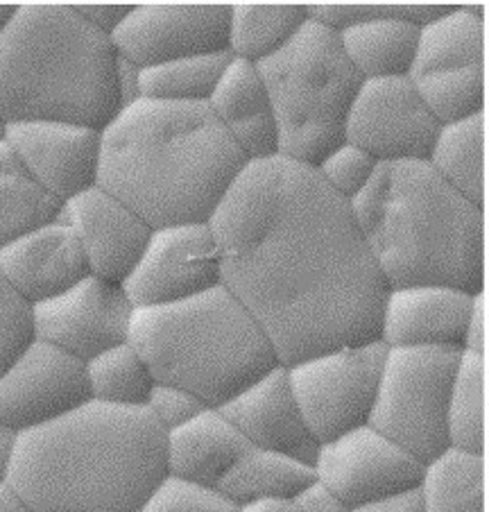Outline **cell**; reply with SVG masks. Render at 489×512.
I'll list each match as a JSON object with an SVG mask.
<instances>
[{
	"instance_id": "6da1fadb",
	"label": "cell",
	"mask_w": 489,
	"mask_h": 512,
	"mask_svg": "<svg viewBox=\"0 0 489 512\" xmlns=\"http://www.w3.org/2000/svg\"><path fill=\"white\" fill-rule=\"evenodd\" d=\"M209 225L222 286L281 365L379 340L388 284L351 204L313 166L281 155L250 161Z\"/></svg>"
},
{
	"instance_id": "7a4b0ae2",
	"label": "cell",
	"mask_w": 489,
	"mask_h": 512,
	"mask_svg": "<svg viewBox=\"0 0 489 512\" xmlns=\"http://www.w3.org/2000/svg\"><path fill=\"white\" fill-rule=\"evenodd\" d=\"M100 136L98 186L152 229L209 223L247 166L209 105L139 98Z\"/></svg>"
},
{
	"instance_id": "3957f363",
	"label": "cell",
	"mask_w": 489,
	"mask_h": 512,
	"mask_svg": "<svg viewBox=\"0 0 489 512\" xmlns=\"http://www.w3.org/2000/svg\"><path fill=\"white\" fill-rule=\"evenodd\" d=\"M166 479V431L148 408L89 399L21 433L5 483L34 512H139Z\"/></svg>"
},
{
	"instance_id": "277c9868",
	"label": "cell",
	"mask_w": 489,
	"mask_h": 512,
	"mask_svg": "<svg viewBox=\"0 0 489 512\" xmlns=\"http://www.w3.org/2000/svg\"><path fill=\"white\" fill-rule=\"evenodd\" d=\"M351 209L388 288L485 290V209L426 159L379 164Z\"/></svg>"
},
{
	"instance_id": "5b68a950",
	"label": "cell",
	"mask_w": 489,
	"mask_h": 512,
	"mask_svg": "<svg viewBox=\"0 0 489 512\" xmlns=\"http://www.w3.org/2000/svg\"><path fill=\"white\" fill-rule=\"evenodd\" d=\"M123 109L120 57L73 5H16L0 30V121L105 130Z\"/></svg>"
},
{
	"instance_id": "8992f818",
	"label": "cell",
	"mask_w": 489,
	"mask_h": 512,
	"mask_svg": "<svg viewBox=\"0 0 489 512\" xmlns=\"http://www.w3.org/2000/svg\"><path fill=\"white\" fill-rule=\"evenodd\" d=\"M130 343L154 383L188 390L209 408L279 365L259 322L222 284L175 304L134 309Z\"/></svg>"
},
{
	"instance_id": "52a82bcc",
	"label": "cell",
	"mask_w": 489,
	"mask_h": 512,
	"mask_svg": "<svg viewBox=\"0 0 489 512\" xmlns=\"http://www.w3.org/2000/svg\"><path fill=\"white\" fill-rule=\"evenodd\" d=\"M256 66L277 121L279 155L315 168L345 143L349 107L363 84L338 34L308 19L279 53Z\"/></svg>"
},
{
	"instance_id": "ba28073f",
	"label": "cell",
	"mask_w": 489,
	"mask_h": 512,
	"mask_svg": "<svg viewBox=\"0 0 489 512\" xmlns=\"http://www.w3.org/2000/svg\"><path fill=\"white\" fill-rule=\"evenodd\" d=\"M458 347H388L370 426L428 465L449 445V395Z\"/></svg>"
},
{
	"instance_id": "9c48e42d",
	"label": "cell",
	"mask_w": 489,
	"mask_h": 512,
	"mask_svg": "<svg viewBox=\"0 0 489 512\" xmlns=\"http://www.w3.org/2000/svg\"><path fill=\"white\" fill-rule=\"evenodd\" d=\"M408 80L442 125L485 112V12L453 5L424 25Z\"/></svg>"
},
{
	"instance_id": "30bf717a",
	"label": "cell",
	"mask_w": 489,
	"mask_h": 512,
	"mask_svg": "<svg viewBox=\"0 0 489 512\" xmlns=\"http://www.w3.org/2000/svg\"><path fill=\"white\" fill-rule=\"evenodd\" d=\"M385 352L381 340H370L288 365L297 406L320 445L370 422Z\"/></svg>"
},
{
	"instance_id": "8fae6325",
	"label": "cell",
	"mask_w": 489,
	"mask_h": 512,
	"mask_svg": "<svg viewBox=\"0 0 489 512\" xmlns=\"http://www.w3.org/2000/svg\"><path fill=\"white\" fill-rule=\"evenodd\" d=\"M442 123L408 78L363 80L345 121V141L376 164L422 161L431 155Z\"/></svg>"
},
{
	"instance_id": "7c38bea8",
	"label": "cell",
	"mask_w": 489,
	"mask_h": 512,
	"mask_svg": "<svg viewBox=\"0 0 489 512\" xmlns=\"http://www.w3.org/2000/svg\"><path fill=\"white\" fill-rule=\"evenodd\" d=\"M231 5H134L111 34L118 57L143 68L229 53Z\"/></svg>"
},
{
	"instance_id": "4fadbf2b",
	"label": "cell",
	"mask_w": 489,
	"mask_h": 512,
	"mask_svg": "<svg viewBox=\"0 0 489 512\" xmlns=\"http://www.w3.org/2000/svg\"><path fill=\"white\" fill-rule=\"evenodd\" d=\"M222 284V256L209 223L152 229L123 290L134 309L188 300Z\"/></svg>"
},
{
	"instance_id": "5bb4252c",
	"label": "cell",
	"mask_w": 489,
	"mask_h": 512,
	"mask_svg": "<svg viewBox=\"0 0 489 512\" xmlns=\"http://www.w3.org/2000/svg\"><path fill=\"white\" fill-rule=\"evenodd\" d=\"M424 467L413 454L370 424L322 442L313 460L315 479L349 508L417 488Z\"/></svg>"
},
{
	"instance_id": "9a60e30c",
	"label": "cell",
	"mask_w": 489,
	"mask_h": 512,
	"mask_svg": "<svg viewBox=\"0 0 489 512\" xmlns=\"http://www.w3.org/2000/svg\"><path fill=\"white\" fill-rule=\"evenodd\" d=\"M134 304L123 286L87 275L66 293L34 306L37 340L87 363L130 340Z\"/></svg>"
},
{
	"instance_id": "2e32d148",
	"label": "cell",
	"mask_w": 489,
	"mask_h": 512,
	"mask_svg": "<svg viewBox=\"0 0 489 512\" xmlns=\"http://www.w3.org/2000/svg\"><path fill=\"white\" fill-rule=\"evenodd\" d=\"M91 399L87 365L44 340H34L0 374V422L32 431Z\"/></svg>"
},
{
	"instance_id": "e0dca14e",
	"label": "cell",
	"mask_w": 489,
	"mask_h": 512,
	"mask_svg": "<svg viewBox=\"0 0 489 512\" xmlns=\"http://www.w3.org/2000/svg\"><path fill=\"white\" fill-rule=\"evenodd\" d=\"M5 143L41 189L59 202L98 186L100 130L73 123H12Z\"/></svg>"
},
{
	"instance_id": "ac0fdd59",
	"label": "cell",
	"mask_w": 489,
	"mask_h": 512,
	"mask_svg": "<svg viewBox=\"0 0 489 512\" xmlns=\"http://www.w3.org/2000/svg\"><path fill=\"white\" fill-rule=\"evenodd\" d=\"M59 220L80 241L89 275L116 286L130 279L152 236L139 213L100 186L64 202Z\"/></svg>"
},
{
	"instance_id": "d6986e66",
	"label": "cell",
	"mask_w": 489,
	"mask_h": 512,
	"mask_svg": "<svg viewBox=\"0 0 489 512\" xmlns=\"http://www.w3.org/2000/svg\"><path fill=\"white\" fill-rule=\"evenodd\" d=\"M220 411L252 447L313 465L320 442L313 438L299 411L286 365H274L261 379L222 404Z\"/></svg>"
},
{
	"instance_id": "ffe728a7",
	"label": "cell",
	"mask_w": 489,
	"mask_h": 512,
	"mask_svg": "<svg viewBox=\"0 0 489 512\" xmlns=\"http://www.w3.org/2000/svg\"><path fill=\"white\" fill-rule=\"evenodd\" d=\"M474 293L453 286L388 288L379 340L385 347H458Z\"/></svg>"
},
{
	"instance_id": "44dd1931",
	"label": "cell",
	"mask_w": 489,
	"mask_h": 512,
	"mask_svg": "<svg viewBox=\"0 0 489 512\" xmlns=\"http://www.w3.org/2000/svg\"><path fill=\"white\" fill-rule=\"evenodd\" d=\"M0 275L25 302L37 306L73 288L89 268L73 229L55 220L0 247Z\"/></svg>"
},
{
	"instance_id": "7402d4cb",
	"label": "cell",
	"mask_w": 489,
	"mask_h": 512,
	"mask_svg": "<svg viewBox=\"0 0 489 512\" xmlns=\"http://www.w3.org/2000/svg\"><path fill=\"white\" fill-rule=\"evenodd\" d=\"M207 105L247 164L279 155L277 121L259 66L231 57Z\"/></svg>"
},
{
	"instance_id": "603a6c76",
	"label": "cell",
	"mask_w": 489,
	"mask_h": 512,
	"mask_svg": "<svg viewBox=\"0 0 489 512\" xmlns=\"http://www.w3.org/2000/svg\"><path fill=\"white\" fill-rule=\"evenodd\" d=\"M250 447L220 408H204L193 420L166 433L168 476L218 490Z\"/></svg>"
},
{
	"instance_id": "cb8c5ba5",
	"label": "cell",
	"mask_w": 489,
	"mask_h": 512,
	"mask_svg": "<svg viewBox=\"0 0 489 512\" xmlns=\"http://www.w3.org/2000/svg\"><path fill=\"white\" fill-rule=\"evenodd\" d=\"M419 30L406 19H376L338 34L342 53L363 80L408 78L415 62Z\"/></svg>"
},
{
	"instance_id": "d4e9b609",
	"label": "cell",
	"mask_w": 489,
	"mask_h": 512,
	"mask_svg": "<svg viewBox=\"0 0 489 512\" xmlns=\"http://www.w3.org/2000/svg\"><path fill=\"white\" fill-rule=\"evenodd\" d=\"M313 481V465L304 460L250 447L229 469V474L218 485V492L225 494L236 506L268 499L293 501Z\"/></svg>"
},
{
	"instance_id": "484cf974",
	"label": "cell",
	"mask_w": 489,
	"mask_h": 512,
	"mask_svg": "<svg viewBox=\"0 0 489 512\" xmlns=\"http://www.w3.org/2000/svg\"><path fill=\"white\" fill-rule=\"evenodd\" d=\"M426 161L462 198L485 209V112L444 123Z\"/></svg>"
},
{
	"instance_id": "4316f807",
	"label": "cell",
	"mask_w": 489,
	"mask_h": 512,
	"mask_svg": "<svg viewBox=\"0 0 489 512\" xmlns=\"http://www.w3.org/2000/svg\"><path fill=\"white\" fill-rule=\"evenodd\" d=\"M62 216V202L46 193L14 155L0 143V247L32 229L55 223Z\"/></svg>"
},
{
	"instance_id": "83f0119b",
	"label": "cell",
	"mask_w": 489,
	"mask_h": 512,
	"mask_svg": "<svg viewBox=\"0 0 489 512\" xmlns=\"http://www.w3.org/2000/svg\"><path fill=\"white\" fill-rule=\"evenodd\" d=\"M487 458L446 449L424 467V512H485Z\"/></svg>"
},
{
	"instance_id": "f1b7e54d",
	"label": "cell",
	"mask_w": 489,
	"mask_h": 512,
	"mask_svg": "<svg viewBox=\"0 0 489 512\" xmlns=\"http://www.w3.org/2000/svg\"><path fill=\"white\" fill-rule=\"evenodd\" d=\"M306 21V5H231L229 55L259 64L279 53Z\"/></svg>"
},
{
	"instance_id": "f546056e",
	"label": "cell",
	"mask_w": 489,
	"mask_h": 512,
	"mask_svg": "<svg viewBox=\"0 0 489 512\" xmlns=\"http://www.w3.org/2000/svg\"><path fill=\"white\" fill-rule=\"evenodd\" d=\"M449 445L465 454H485L487 356L460 352L449 395Z\"/></svg>"
},
{
	"instance_id": "4dcf8cb0",
	"label": "cell",
	"mask_w": 489,
	"mask_h": 512,
	"mask_svg": "<svg viewBox=\"0 0 489 512\" xmlns=\"http://www.w3.org/2000/svg\"><path fill=\"white\" fill-rule=\"evenodd\" d=\"M229 62V53H218L143 68L139 73V98L179 102V105H207Z\"/></svg>"
},
{
	"instance_id": "1f68e13d",
	"label": "cell",
	"mask_w": 489,
	"mask_h": 512,
	"mask_svg": "<svg viewBox=\"0 0 489 512\" xmlns=\"http://www.w3.org/2000/svg\"><path fill=\"white\" fill-rule=\"evenodd\" d=\"M87 365L89 395L109 406L141 408L154 388V377L130 340L84 363Z\"/></svg>"
},
{
	"instance_id": "d6a6232c",
	"label": "cell",
	"mask_w": 489,
	"mask_h": 512,
	"mask_svg": "<svg viewBox=\"0 0 489 512\" xmlns=\"http://www.w3.org/2000/svg\"><path fill=\"white\" fill-rule=\"evenodd\" d=\"M451 7L453 5H306V10L308 19L340 34L342 30L376 19H406L417 28H424L451 12Z\"/></svg>"
},
{
	"instance_id": "836d02e7",
	"label": "cell",
	"mask_w": 489,
	"mask_h": 512,
	"mask_svg": "<svg viewBox=\"0 0 489 512\" xmlns=\"http://www.w3.org/2000/svg\"><path fill=\"white\" fill-rule=\"evenodd\" d=\"M34 334V306L0 275V374L28 349Z\"/></svg>"
},
{
	"instance_id": "e575fe53",
	"label": "cell",
	"mask_w": 489,
	"mask_h": 512,
	"mask_svg": "<svg viewBox=\"0 0 489 512\" xmlns=\"http://www.w3.org/2000/svg\"><path fill=\"white\" fill-rule=\"evenodd\" d=\"M376 161L351 143H340L336 150H331L320 164L315 166L317 175H320L329 189L336 191L342 200L349 204L354 202L365 186L370 184L374 177Z\"/></svg>"
},
{
	"instance_id": "d590c367",
	"label": "cell",
	"mask_w": 489,
	"mask_h": 512,
	"mask_svg": "<svg viewBox=\"0 0 489 512\" xmlns=\"http://www.w3.org/2000/svg\"><path fill=\"white\" fill-rule=\"evenodd\" d=\"M139 512H238V506L218 490L168 476Z\"/></svg>"
},
{
	"instance_id": "8d00e7d4",
	"label": "cell",
	"mask_w": 489,
	"mask_h": 512,
	"mask_svg": "<svg viewBox=\"0 0 489 512\" xmlns=\"http://www.w3.org/2000/svg\"><path fill=\"white\" fill-rule=\"evenodd\" d=\"M145 408L152 413L163 431H173L177 426L193 420L204 408H209L202 399H197L188 390L166 386V383H154L150 397L145 401Z\"/></svg>"
},
{
	"instance_id": "74e56055",
	"label": "cell",
	"mask_w": 489,
	"mask_h": 512,
	"mask_svg": "<svg viewBox=\"0 0 489 512\" xmlns=\"http://www.w3.org/2000/svg\"><path fill=\"white\" fill-rule=\"evenodd\" d=\"M462 352L487 356V290H478L471 300Z\"/></svg>"
},
{
	"instance_id": "f35d334b",
	"label": "cell",
	"mask_w": 489,
	"mask_h": 512,
	"mask_svg": "<svg viewBox=\"0 0 489 512\" xmlns=\"http://www.w3.org/2000/svg\"><path fill=\"white\" fill-rule=\"evenodd\" d=\"M73 7L84 21L93 25L98 32L107 34L111 39V34L120 28V23L130 16L134 5H73Z\"/></svg>"
},
{
	"instance_id": "ab89813d",
	"label": "cell",
	"mask_w": 489,
	"mask_h": 512,
	"mask_svg": "<svg viewBox=\"0 0 489 512\" xmlns=\"http://www.w3.org/2000/svg\"><path fill=\"white\" fill-rule=\"evenodd\" d=\"M293 501L299 512H351L345 501H340L336 494L317 479L311 485H306Z\"/></svg>"
},
{
	"instance_id": "60d3db41",
	"label": "cell",
	"mask_w": 489,
	"mask_h": 512,
	"mask_svg": "<svg viewBox=\"0 0 489 512\" xmlns=\"http://www.w3.org/2000/svg\"><path fill=\"white\" fill-rule=\"evenodd\" d=\"M351 512H424V497L417 485V488H408L394 492L390 497L363 503V506L351 508Z\"/></svg>"
},
{
	"instance_id": "b9f144b4",
	"label": "cell",
	"mask_w": 489,
	"mask_h": 512,
	"mask_svg": "<svg viewBox=\"0 0 489 512\" xmlns=\"http://www.w3.org/2000/svg\"><path fill=\"white\" fill-rule=\"evenodd\" d=\"M19 431H14L12 426L0 422V483L7 481L12 469V460L16 454V445H19Z\"/></svg>"
},
{
	"instance_id": "7bdbcfd3",
	"label": "cell",
	"mask_w": 489,
	"mask_h": 512,
	"mask_svg": "<svg viewBox=\"0 0 489 512\" xmlns=\"http://www.w3.org/2000/svg\"><path fill=\"white\" fill-rule=\"evenodd\" d=\"M238 512H299L295 501L268 499V501H252L245 506H238Z\"/></svg>"
},
{
	"instance_id": "ee69618b",
	"label": "cell",
	"mask_w": 489,
	"mask_h": 512,
	"mask_svg": "<svg viewBox=\"0 0 489 512\" xmlns=\"http://www.w3.org/2000/svg\"><path fill=\"white\" fill-rule=\"evenodd\" d=\"M0 512H34L10 485L0 483Z\"/></svg>"
},
{
	"instance_id": "f6af8a7d",
	"label": "cell",
	"mask_w": 489,
	"mask_h": 512,
	"mask_svg": "<svg viewBox=\"0 0 489 512\" xmlns=\"http://www.w3.org/2000/svg\"><path fill=\"white\" fill-rule=\"evenodd\" d=\"M14 7L16 5H0V30H3L7 21H10V16L14 14Z\"/></svg>"
},
{
	"instance_id": "bcb514c9",
	"label": "cell",
	"mask_w": 489,
	"mask_h": 512,
	"mask_svg": "<svg viewBox=\"0 0 489 512\" xmlns=\"http://www.w3.org/2000/svg\"><path fill=\"white\" fill-rule=\"evenodd\" d=\"M5 130H7V125H5L3 121H0V143L5 141Z\"/></svg>"
}]
</instances>
